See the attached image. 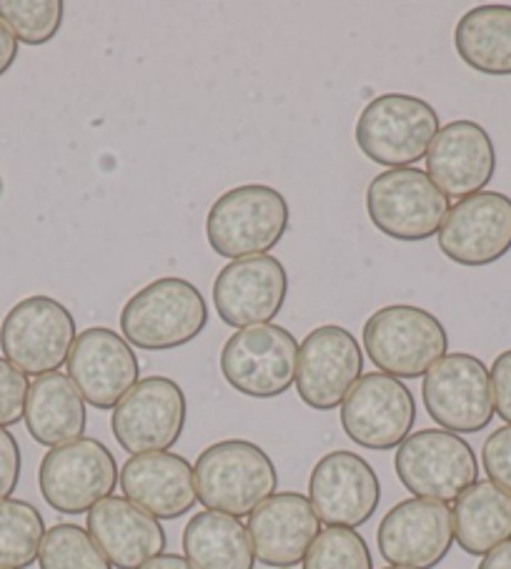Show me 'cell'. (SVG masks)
Instances as JSON below:
<instances>
[{"instance_id": "2", "label": "cell", "mask_w": 511, "mask_h": 569, "mask_svg": "<svg viewBox=\"0 0 511 569\" xmlns=\"http://www.w3.org/2000/svg\"><path fill=\"white\" fill-rule=\"evenodd\" d=\"M199 502L209 512L249 517L277 495L279 472L271 457L249 439H223L206 447L193 467Z\"/></svg>"}, {"instance_id": "34", "label": "cell", "mask_w": 511, "mask_h": 569, "mask_svg": "<svg viewBox=\"0 0 511 569\" xmlns=\"http://www.w3.org/2000/svg\"><path fill=\"white\" fill-rule=\"evenodd\" d=\"M21 445L11 431L0 427V499H11L18 482H21Z\"/></svg>"}, {"instance_id": "3", "label": "cell", "mask_w": 511, "mask_h": 569, "mask_svg": "<svg viewBox=\"0 0 511 569\" xmlns=\"http://www.w3.org/2000/svg\"><path fill=\"white\" fill-rule=\"evenodd\" d=\"M209 327V307L196 283L163 277L136 291L121 311V337L143 351L191 345Z\"/></svg>"}, {"instance_id": "18", "label": "cell", "mask_w": 511, "mask_h": 569, "mask_svg": "<svg viewBox=\"0 0 511 569\" xmlns=\"http://www.w3.org/2000/svg\"><path fill=\"white\" fill-rule=\"evenodd\" d=\"M66 365L81 397L101 411L116 409L118 401L141 381V365L133 347L108 327H91L78 333Z\"/></svg>"}, {"instance_id": "15", "label": "cell", "mask_w": 511, "mask_h": 569, "mask_svg": "<svg viewBox=\"0 0 511 569\" xmlns=\"http://www.w3.org/2000/svg\"><path fill=\"white\" fill-rule=\"evenodd\" d=\"M363 375V351L349 329L327 323L299 345L297 391L317 411H333Z\"/></svg>"}, {"instance_id": "16", "label": "cell", "mask_w": 511, "mask_h": 569, "mask_svg": "<svg viewBox=\"0 0 511 569\" xmlns=\"http://www.w3.org/2000/svg\"><path fill=\"white\" fill-rule=\"evenodd\" d=\"M309 502L319 522L361 527L379 509L381 482L367 459L349 449L323 455L309 477Z\"/></svg>"}, {"instance_id": "35", "label": "cell", "mask_w": 511, "mask_h": 569, "mask_svg": "<svg viewBox=\"0 0 511 569\" xmlns=\"http://www.w3.org/2000/svg\"><path fill=\"white\" fill-rule=\"evenodd\" d=\"M491 395H494V411L511 425V349L501 351L489 369Z\"/></svg>"}, {"instance_id": "36", "label": "cell", "mask_w": 511, "mask_h": 569, "mask_svg": "<svg viewBox=\"0 0 511 569\" xmlns=\"http://www.w3.org/2000/svg\"><path fill=\"white\" fill-rule=\"evenodd\" d=\"M18 58V41L11 28L0 21V78L11 71Z\"/></svg>"}, {"instance_id": "19", "label": "cell", "mask_w": 511, "mask_h": 569, "mask_svg": "<svg viewBox=\"0 0 511 569\" xmlns=\"http://www.w3.org/2000/svg\"><path fill=\"white\" fill-rule=\"evenodd\" d=\"M289 293L283 263L267 253L226 263L213 281V307L233 329L261 327L277 319Z\"/></svg>"}, {"instance_id": "10", "label": "cell", "mask_w": 511, "mask_h": 569, "mask_svg": "<svg viewBox=\"0 0 511 569\" xmlns=\"http://www.w3.org/2000/svg\"><path fill=\"white\" fill-rule=\"evenodd\" d=\"M121 477L103 441L81 437L48 451L38 469V487L46 505L58 515H86L113 495Z\"/></svg>"}, {"instance_id": "1", "label": "cell", "mask_w": 511, "mask_h": 569, "mask_svg": "<svg viewBox=\"0 0 511 569\" xmlns=\"http://www.w3.org/2000/svg\"><path fill=\"white\" fill-rule=\"evenodd\" d=\"M289 221L287 196L267 183H246L213 201L206 216V239L223 259L267 257L287 237Z\"/></svg>"}, {"instance_id": "39", "label": "cell", "mask_w": 511, "mask_h": 569, "mask_svg": "<svg viewBox=\"0 0 511 569\" xmlns=\"http://www.w3.org/2000/svg\"><path fill=\"white\" fill-rule=\"evenodd\" d=\"M383 569H407V567H383Z\"/></svg>"}, {"instance_id": "24", "label": "cell", "mask_w": 511, "mask_h": 569, "mask_svg": "<svg viewBox=\"0 0 511 569\" xmlns=\"http://www.w3.org/2000/svg\"><path fill=\"white\" fill-rule=\"evenodd\" d=\"M26 427L38 445L63 447L81 439L88 415L86 399L68 375H43L28 389L26 401Z\"/></svg>"}, {"instance_id": "4", "label": "cell", "mask_w": 511, "mask_h": 569, "mask_svg": "<svg viewBox=\"0 0 511 569\" xmlns=\"http://www.w3.org/2000/svg\"><path fill=\"white\" fill-rule=\"evenodd\" d=\"M363 349L383 375L419 379L447 357L449 333L431 311L391 303L363 323Z\"/></svg>"}, {"instance_id": "30", "label": "cell", "mask_w": 511, "mask_h": 569, "mask_svg": "<svg viewBox=\"0 0 511 569\" xmlns=\"http://www.w3.org/2000/svg\"><path fill=\"white\" fill-rule=\"evenodd\" d=\"M61 0H0V21L26 46L51 43L63 26Z\"/></svg>"}, {"instance_id": "8", "label": "cell", "mask_w": 511, "mask_h": 569, "mask_svg": "<svg viewBox=\"0 0 511 569\" xmlns=\"http://www.w3.org/2000/svg\"><path fill=\"white\" fill-rule=\"evenodd\" d=\"M78 337L76 319L53 297L18 301L0 323V351L23 375L43 377L61 369Z\"/></svg>"}, {"instance_id": "27", "label": "cell", "mask_w": 511, "mask_h": 569, "mask_svg": "<svg viewBox=\"0 0 511 569\" xmlns=\"http://www.w3.org/2000/svg\"><path fill=\"white\" fill-rule=\"evenodd\" d=\"M454 48L477 73L511 76V6H477L459 18Z\"/></svg>"}, {"instance_id": "33", "label": "cell", "mask_w": 511, "mask_h": 569, "mask_svg": "<svg viewBox=\"0 0 511 569\" xmlns=\"http://www.w3.org/2000/svg\"><path fill=\"white\" fill-rule=\"evenodd\" d=\"M481 465H484L489 482L511 495V425L499 427L481 447Z\"/></svg>"}, {"instance_id": "21", "label": "cell", "mask_w": 511, "mask_h": 569, "mask_svg": "<svg viewBox=\"0 0 511 569\" xmlns=\"http://www.w3.org/2000/svg\"><path fill=\"white\" fill-rule=\"evenodd\" d=\"M253 555L267 567H297L321 535V522L309 497L277 492L249 515Z\"/></svg>"}, {"instance_id": "38", "label": "cell", "mask_w": 511, "mask_h": 569, "mask_svg": "<svg viewBox=\"0 0 511 569\" xmlns=\"http://www.w3.org/2000/svg\"><path fill=\"white\" fill-rule=\"evenodd\" d=\"M141 569H196L189 559L181 555H159L151 562H146Z\"/></svg>"}, {"instance_id": "37", "label": "cell", "mask_w": 511, "mask_h": 569, "mask_svg": "<svg viewBox=\"0 0 511 569\" xmlns=\"http://www.w3.org/2000/svg\"><path fill=\"white\" fill-rule=\"evenodd\" d=\"M479 569H511V539L504 545H499L497 549H491V552L481 559Z\"/></svg>"}, {"instance_id": "26", "label": "cell", "mask_w": 511, "mask_h": 569, "mask_svg": "<svg viewBox=\"0 0 511 569\" xmlns=\"http://www.w3.org/2000/svg\"><path fill=\"white\" fill-rule=\"evenodd\" d=\"M183 555L196 569H253L255 555L241 519L221 512L193 515L183 529Z\"/></svg>"}, {"instance_id": "40", "label": "cell", "mask_w": 511, "mask_h": 569, "mask_svg": "<svg viewBox=\"0 0 511 569\" xmlns=\"http://www.w3.org/2000/svg\"><path fill=\"white\" fill-rule=\"evenodd\" d=\"M0 193H3V181H0Z\"/></svg>"}, {"instance_id": "13", "label": "cell", "mask_w": 511, "mask_h": 569, "mask_svg": "<svg viewBox=\"0 0 511 569\" xmlns=\"http://www.w3.org/2000/svg\"><path fill=\"white\" fill-rule=\"evenodd\" d=\"M186 395L169 377H146L118 401L111 429L128 455H153L176 447L186 429Z\"/></svg>"}, {"instance_id": "32", "label": "cell", "mask_w": 511, "mask_h": 569, "mask_svg": "<svg viewBox=\"0 0 511 569\" xmlns=\"http://www.w3.org/2000/svg\"><path fill=\"white\" fill-rule=\"evenodd\" d=\"M31 381L11 361L0 357V427H13L26 417V401Z\"/></svg>"}, {"instance_id": "23", "label": "cell", "mask_w": 511, "mask_h": 569, "mask_svg": "<svg viewBox=\"0 0 511 569\" xmlns=\"http://www.w3.org/2000/svg\"><path fill=\"white\" fill-rule=\"evenodd\" d=\"M88 535L116 569H141L166 549V529L126 497H108L88 512Z\"/></svg>"}, {"instance_id": "28", "label": "cell", "mask_w": 511, "mask_h": 569, "mask_svg": "<svg viewBox=\"0 0 511 569\" xmlns=\"http://www.w3.org/2000/svg\"><path fill=\"white\" fill-rule=\"evenodd\" d=\"M46 537V522L26 499H0V569L31 567Z\"/></svg>"}, {"instance_id": "14", "label": "cell", "mask_w": 511, "mask_h": 569, "mask_svg": "<svg viewBox=\"0 0 511 569\" xmlns=\"http://www.w3.org/2000/svg\"><path fill=\"white\" fill-rule=\"evenodd\" d=\"M377 545L391 567L434 569L454 545V517L444 502L404 499L383 515Z\"/></svg>"}, {"instance_id": "31", "label": "cell", "mask_w": 511, "mask_h": 569, "mask_svg": "<svg viewBox=\"0 0 511 569\" xmlns=\"http://www.w3.org/2000/svg\"><path fill=\"white\" fill-rule=\"evenodd\" d=\"M303 569H373V557L357 529L327 527L303 557Z\"/></svg>"}, {"instance_id": "29", "label": "cell", "mask_w": 511, "mask_h": 569, "mask_svg": "<svg viewBox=\"0 0 511 569\" xmlns=\"http://www.w3.org/2000/svg\"><path fill=\"white\" fill-rule=\"evenodd\" d=\"M38 565L41 569H113L88 529L71 522L48 529Z\"/></svg>"}, {"instance_id": "11", "label": "cell", "mask_w": 511, "mask_h": 569, "mask_svg": "<svg viewBox=\"0 0 511 569\" xmlns=\"http://www.w3.org/2000/svg\"><path fill=\"white\" fill-rule=\"evenodd\" d=\"M421 397L429 417L454 435H477L497 415L489 369L467 351L437 361L424 377Z\"/></svg>"}, {"instance_id": "20", "label": "cell", "mask_w": 511, "mask_h": 569, "mask_svg": "<svg viewBox=\"0 0 511 569\" xmlns=\"http://www.w3.org/2000/svg\"><path fill=\"white\" fill-rule=\"evenodd\" d=\"M497 171V149L477 121H451L427 153V173L449 199L464 201L487 189Z\"/></svg>"}, {"instance_id": "6", "label": "cell", "mask_w": 511, "mask_h": 569, "mask_svg": "<svg viewBox=\"0 0 511 569\" xmlns=\"http://www.w3.org/2000/svg\"><path fill=\"white\" fill-rule=\"evenodd\" d=\"M449 209V196L417 166L383 171L367 189L371 223L397 241L417 243L439 237Z\"/></svg>"}, {"instance_id": "22", "label": "cell", "mask_w": 511, "mask_h": 569, "mask_svg": "<svg viewBox=\"0 0 511 569\" xmlns=\"http://www.w3.org/2000/svg\"><path fill=\"white\" fill-rule=\"evenodd\" d=\"M118 485L128 502L141 507L159 522L189 515L199 502L191 462L171 451L131 457L121 469Z\"/></svg>"}, {"instance_id": "7", "label": "cell", "mask_w": 511, "mask_h": 569, "mask_svg": "<svg viewBox=\"0 0 511 569\" xmlns=\"http://www.w3.org/2000/svg\"><path fill=\"white\" fill-rule=\"evenodd\" d=\"M399 482L419 499L457 502L479 482V462L467 439L447 429H421L397 449Z\"/></svg>"}, {"instance_id": "5", "label": "cell", "mask_w": 511, "mask_h": 569, "mask_svg": "<svg viewBox=\"0 0 511 569\" xmlns=\"http://www.w3.org/2000/svg\"><path fill=\"white\" fill-rule=\"evenodd\" d=\"M441 131L437 108L411 93H381L357 121V146L369 161L387 169H409L427 159Z\"/></svg>"}, {"instance_id": "25", "label": "cell", "mask_w": 511, "mask_h": 569, "mask_svg": "<svg viewBox=\"0 0 511 569\" xmlns=\"http://www.w3.org/2000/svg\"><path fill=\"white\" fill-rule=\"evenodd\" d=\"M454 539L471 557H487L511 539V495L494 482H474L457 499Z\"/></svg>"}, {"instance_id": "12", "label": "cell", "mask_w": 511, "mask_h": 569, "mask_svg": "<svg viewBox=\"0 0 511 569\" xmlns=\"http://www.w3.org/2000/svg\"><path fill=\"white\" fill-rule=\"evenodd\" d=\"M417 425V399L404 381L373 371L363 375L341 405V427L357 447L399 449Z\"/></svg>"}, {"instance_id": "17", "label": "cell", "mask_w": 511, "mask_h": 569, "mask_svg": "<svg viewBox=\"0 0 511 569\" xmlns=\"http://www.w3.org/2000/svg\"><path fill=\"white\" fill-rule=\"evenodd\" d=\"M439 249L459 267L479 269L511 251V199L499 191H481L451 206L439 231Z\"/></svg>"}, {"instance_id": "9", "label": "cell", "mask_w": 511, "mask_h": 569, "mask_svg": "<svg viewBox=\"0 0 511 569\" xmlns=\"http://www.w3.org/2000/svg\"><path fill=\"white\" fill-rule=\"evenodd\" d=\"M299 345L277 323L239 329L221 349V375L251 399H277L297 385Z\"/></svg>"}]
</instances>
